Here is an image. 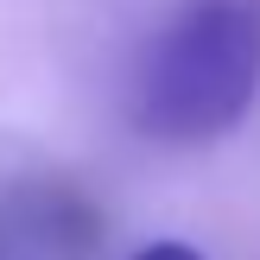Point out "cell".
Returning a JSON list of instances; mask_svg holds the SVG:
<instances>
[{
    "mask_svg": "<svg viewBox=\"0 0 260 260\" xmlns=\"http://www.w3.org/2000/svg\"><path fill=\"white\" fill-rule=\"evenodd\" d=\"M260 95V0H190L140 63L134 121L152 140H222Z\"/></svg>",
    "mask_w": 260,
    "mask_h": 260,
    "instance_id": "cell-1",
    "label": "cell"
},
{
    "mask_svg": "<svg viewBox=\"0 0 260 260\" xmlns=\"http://www.w3.org/2000/svg\"><path fill=\"white\" fill-rule=\"evenodd\" d=\"M134 260H203L190 241H152V248H140Z\"/></svg>",
    "mask_w": 260,
    "mask_h": 260,
    "instance_id": "cell-2",
    "label": "cell"
}]
</instances>
